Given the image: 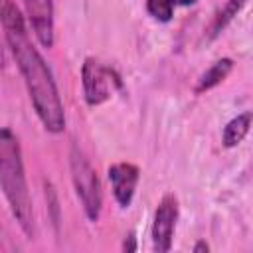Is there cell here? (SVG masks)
I'll list each match as a JSON object with an SVG mask.
<instances>
[{
    "mask_svg": "<svg viewBox=\"0 0 253 253\" xmlns=\"http://www.w3.org/2000/svg\"><path fill=\"white\" fill-rule=\"evenodd\" d=\"M245 6V0H227L217 12H215V16H213V20H211V24H210V28H208V36L210 38H215V36H219L221 32H223V28L239 14V10Z\"/></svg>",
    "mask_w": 253,
    "mask_h": 253,
    "instance_id": "obj_10",
    "label": "cell"
},
{
    "mask_svg": "<svg viewBox=\"0 0 253 253\" xmlns=\"http://www.w3.org/2000/svg\"><path fill=\"white\" fill-rule=\"evenodd\" d=\"M0 24L4 30L6 43L18 63V69L24 77V83L30 93L36 115L40 117L47 132H61L65 128V111L53 81L51 69L45 59L32 43L26 20L14 0H0Z\"/></svg>",
    "mask_w": 253,
    "mask_h": 253,
    "instance_id": "obj_1",
    "label": "cell"
},
{
    "mask_svg": "<svg viewBox=\"0 0 253 253\" xmlns=\"http://www.w3.org/2000/svg\"><path fill=\"white\" fill-rule=\"evenodd\" d=\"M123 249H125V251H136V241H134V235H132V233H128V237H125Z\"/></svg>",
    "mask_w": 253,
    "mask_h": 253,
    "instance_id": "obj_12",
    "label": "cell"
},
{
    "mask_svg": "<svg viewBox=\"0 0 253 253\" xmlns=\"http://www.w3.org/2000/svg\"><path fill=\"white\" fill-rule=\"evenodd\" d=\"M198 0H146V12L158 22H170L178 6H190Z\"/></svg>",
    "mask_w": 253,
    "mask_h": 253,
    "instance_id": "obj_11",
    "label": "cell"
},
{
    "mask_svg": "<svg viewBox=\"0 0 253 253\" xmlns=\"http://www.w3.org/2000/svg\"><path fill=\"white\" fill-rule=\"evenodd\" d=\"M81 81H83V97L89 107H97L111 99L115 91L123 87V81L117 71L103 65L95 57H87L81 67Z\"/></svg>",
    "mask_w": 253,
    "mask_h": 253,
    "instance_id": "obj_4",
    "label": "cell"
},
{
    "mask_svg": "<svg viewBox=\"0 0 253 253\" xmlns=\"http://www.w3.org/2000/svg\"><path fill=\"white\" fill-rule=\"evenodd\" d=\"M231 69H233V59H229V57L217 59L210 69H206V71L200 75V79H198V83H196V93H204V91H210L211 87L219 85V83L229 75Z\"/></svg>",
    "mask_w": 253,
    "mask_h": 253,
    "instance_id": "obj_8",
    "label": "cell"
},
{
    "mask_svg": "<svg viewBox=\"0 0 253 253\" xmlns=\"http://www.w3.org/2000/svg\"><path fill=\"white\" fill-rule=\"evenodd\" d=\"M178 221V200L174 194H166L156 211L152 221V247L158 253H166L172 247V237Z\"/></svg>",
    "mask_w": 253,
    "mask_h": 253,
    "instance_id": "obj_5",
    "label": "cell"
},
{
    "mask_svg": "<svg viewBox=\"0 0 253 253\" xmlns=\"http://www.w3.org/2000/svg\"><path fill=\"white\" fill-rule=\"evenodd\" d=\"M111 188H113V196L117 200V204L121 208H128L140 178V170L138 166L130 164V162H115L109 166L107 170Z\"/></svg>",
    "mask_w": 253,
    "mask_h": 253,
    "instance_id": "obj_6",
    "label": "cell"
},
{
    "mask_svg": "<svg viewBox=\"0 0 253 253\" xmlns=\"http://www.w3.org/2000/svg\"><path fill=\"white\" fill-rule=\"evenodd\" d=\"M4 65H6V53H4V47L0 43V69H4Z\"/></svg>",
    "mask_w": 253,
    "mask_h": 253,
    "instance_id": "obj_14",
    "label": "cell"
},
{
    "mask_svg": "<svg viewBox=\"0 0 253 253\" xmlns=\"http://www.w3.org/2000/svg\"><path fill=\"white\" fill-rule=\"evenodd\" d=\"M249 126H251V111H245L235 119H231L223 128V146L227 148L237 146L249 132Z\"/></svg>",
    "mask_w": 253,
    "mask_h": 253,
    "instance_id": "obj_9",
    "label": "cell"
},
{
    "mask_svg": "<svg viewBox=\"0 0 253 253\" xmlns=\"http://www.w3.org/2000/svg\"><path fill=\"white\" fill-rule=\"evenodd\" d=\"M69 166H71V180L81 200V206L85 210V215L89 221H97L103 208L101 182L97 178V172L81 152V148L75 144L71 146V152H69Z\"/></svg>",
    "mask_w": 253,
    "mask_h": 253,
    "instance_id": "obj_3",
    "label": "cell"
},
{
    "mask_svg": "<svg viewBox=\"0 0 253 253\" xmlns=\"http://www.w3.org/2000/svg\"><path fill=\"white\" fill-rule=\"evenodd\" d=\"M0 188L20 229L30 239H34L36 221H34V208L26 182L22 146L14 130L8 126L0 128Z\"/></svg>",
    "mask_w": 253,
    "mask_h": 253,
    "instance_id": "obj_2",
    "label": "cell"
},
{
    "mask_svg": "<svg viewBox=\"0 0 253 253\" xmlns=\"http://www.w3.org/2000/svg\"><path fill=\"white\" fill-rule=\"evenodd\" d=\"M202 251H210V245L206 241H198L194 245V253H202Z\"/></svg>",
    "mask_w": 253,
    "mask_h": 253,
    "instance_id": "obj_13",
    "label": "cell"
},
{
    "mask_svg": "<svg viewBox=\"0 0 253 253\" xmlns=\"http://www.w3.org/2000/svg\"><path fill=\"white\" fill-rule=\"evenodd\" d=\"M32 30L43 47L53 45V0H22Z\"/></svg>",
    "mask_w": 253,
    "mask_h": 253,
    "instance_id": "obj_7",
    "label": "cell"
}]
</instances>
